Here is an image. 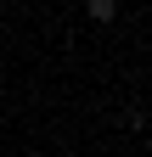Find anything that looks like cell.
<instances>
[{
    "instance_id": "1",
    "label": "cell",
    "mask_w": 152,
    "mask_h": 157,
    "mask_svg": "<svg viewBox=\"0 0 152 157\" xmlns=\"http://www.w3.org/2000/svg\"><path fill=\"white\" fill-rule=\"evenodd\" d=\"M85 11H90V23H113L118 17V0H85Z\"/></svg>"
},
{
    "instance_id": "2",
    "label": "cell",
    "mask_w": 152,
    "mask_h": 157,
    "mask_svg": "<svg viewBox=\"0 0 152 157\" xmlns=\"http://www.w3.org/2000/svg\"><path fill=\"white\" fill-rule=\"evenodd\" d=\"M0 6H6V0H0Z\"/></svg>"
}]
</instances>
